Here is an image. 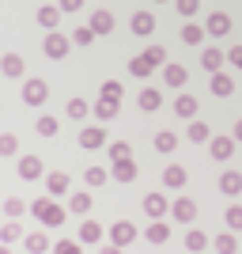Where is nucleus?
<instances>
[{
  "label": "nucleus",
  "instance_id": "1",
  "mask_svg": "<svg viewBox=\"0 0 242 254\" xmlns=\"http://www.w3.org/2000/svg\"><path fill=\"white\" fill-rule=\"evenodd\" d=\"M31 212H34V220L42 224V228H61L64 220H68V209L64 205H57V197H38V201H31Z\"/></svg>",
  "mask_w": 242,
  "mask_h": 254
},
{
  "label": "nucleus",
  "instance_id": "2",
  "mask_svg": "<svg viewBox=\"0 0 242 254\" xmlns=\"http://www.w3.org/2000/svg\"><path fill=\"white\" fill-rule=\"evenodd\" d=\"M68 50H72V34L46 31V38H42V53L49 57V61H64V57H68Z\"/></svg>",
  "mask_w": 242,
  "mask_h": 254
},
{
  "label": "nucleus",
  "instance_id": "3",
  "mask_svg": "<svg viewBox=\"0 0 242 254\" xmlns=\"http://www.w3.org/2000/svg\"><path fill=\"white\" fill-rule=\"evenodd\" d=\"M46 99H49V84L38 80V76H31V80L23 84V103H27V106H42Z\"/></svg>",
  "mask_w": 242,
  "mask_h": 254
},
{
  "label": "nucleus",
  "instance_id": "4",
  "mask_svg": "<svg viewBox=\"0 0 242 254\" xmlns=\"http://www.w3.org/2000/svg\"><path fill=\"white\" fill-rule=\"evenodd\" d=\"M19 179L23 182H38V179H46V167H42V159L34 156V152H27V156H19Z\"/></svg>",
  "mask_w": 242,
  "mask_h": 254
},
{
  "label": "nucleus",
  "instance_id": "5",
  "mask_svg": "<svg viewBox=\"0 0 242 254\" xmlns=\"http://www.w3.org/2000/svg\"><path fill=\"white\" fill-rule=\"evenodd\" d=\"M144 212L151 216V220H163V216L170 212L167 193H163V190H151V193H144Z\"/></svg>",
  "mask_w": 242,
  "mask_h": 254
},
{
  "label": "nucleus",
  "instance_id": "6",
  "mask_svg": "<svg viewBox=\"0 0 242 254\" xmlns=\"http://www.w3.org/2000/svg\"><path fill=\"white\" fill-rule=\"evenodd\" d=\"M110 140H106V129L102 126H84L80 129V148L84 152H95V148H106Z\"/></svg>",
  "mask_w": 242,
  "mask_h": 254
},
{
  "label": "nucleus",
  "instance_id": "7",
  "mask_svg": "<svg viewBox=\"0 0 242 254\" xmlns=\"http://www.w3.org/2000/svg\"><path fill=\"white\" fill-rule=\"evenodd\" d=\"M87 27H91L95 34H114L117 19H114V11H110V8H95V11H91V19H87Z\"/></svg>",
  "mask_w": 242,
  "mask_h": 254
},
{
  "label": "nucleus",
  "instance_id": "8",
  "mask_svg": "<svg viewBox=\"0 0 242 254\" xmlns=\"http://www.w3.org/2000/svg\"><path fill=\"white\" fill-rule=\"evenodd\" d=\"M61 4H42V8L34 11V19H38V27H42V31H57V27H61Z\"/></svg>",
  "mask_w": 242,
  "mask_h": 254
},
{
  "label": "nucleus",
  "instance_id": "9",
  "mask_svg": "<svg viewBox=\"0 0 242 254\" xmlns=\"http://www.w3.org/2000/svg\"><path fill=\"white\" fill-rule=\"evenodd\" d=\"M204 31H208L212 38H223V34L235 31V23H231V15H227V11H212L208 19H204Z\"/></svg>",
  "mask_w": 242,
  "mask_h": 254
},
{
  "label": "nucleus",
  "instance_id": "10",
  "mask_svg": "<svg viewBox=\"0 0 242 254\" xmlns=\"http://www.w3.org/2000/svg\"><path fill=\"white\" fill-rule=\"evenodd\" d=\"M186 80H190V68L182 61H167L163 64V84L167 87H186Z\"/></svg>",
  "mask_w": 242,
  "mask_h": 254
},
{
  "label": "nucleus",
  "instance_id": "11",
  "mask_svg": "<svg viewBox=\"0 0 242 254\" xmlns=\"http://www.w3.org/2000/svg\"><path fill=\"white\" fill-rule=\"evenodd\" d=\"M235 144H239L235 137H212V140H208V156L220 159V163H227V159L235 156Z\"/></svg>",
  "mask_w": 242,
  "mask_h": 254
},
{
  "label": "nucleus",
  "instance_id": "12",
  "mask_svg": "<svg viewBox=\"0 0 242 254\" xmlns=\"http://www.w3.org/2000/svg\"><path fill=\"white\" fill-rule=\"evenodd\" d=\"M133 239H137V224H133V220H117V224H110V243L129 247Z\"/></svg>",
  "mask_w": 242,
  "mask_h": 254
},
{
  "label": "nucleus",
  "instance_id": "13",
  "mask_svg": "<svg viewBox=\"0 0 242 254\" xmlns=\"http://www.w3.org/2000/svg\"><path fill=\"white\" fill-rule=\"evenodd\" d=\"M170 216H174V224H193V220H197V201L178 197V201L170 205Z\"/></svg>",
  "mask_w": 242,
  "mask_h": 254
},
{
  "label": "nucleus",
  "instance_id": "14",
  "mask_svg": "<svg viewBox=\"0 0 242 254\" xmlns=\"http://www.w3.org/2000/svg\"><path fill=\"white\" fill-rule=\"evenodd\" d=\"M129 31L137 34V38H147V34H155V15H151V11H137V15L129 19Z\"/></svg>",
  "mask_w": 242,
  "mask_h": 254
},
{
  "label": "nucleus",
  "instance_id": "15",
  "mask_svg": "<svg viewBox=\"0 0 242 254\" xmlns=\"http://www.w3.org/2000/svg\"><path fill=\"white\" fill-rule=\"evenodd\" d=\"M68 186H72V182H68L64 171H49V175H46V193H49V197H64Z\"/></svg>",
  "mask_w": 242,
  "mask_h": 254
},
{
  "label": "nucleus",
  "instance_id": "16",
  "mask_svg": "<svg viewBox=\"0 0 242 254\" xmlns=\"http://www.w3.org/2000/svg\"><path fill=\"white\" fill-rule=\"evenodd\" d=\"M200 64H204V72H208V76H216V72H223V64H227V53L216 50V46H208V50H204V57H200Z\"/></svg>",
  "mask_w": 242,
  "mask_h": 254
},
{
  "label": "nucleus",
  "instance_id": "17",
  "mask_svg": "<svg viewBox=\"0 0 242 254\" xmlns=\"http://www.w3.org/2000/svg\"><path fill=\"white\" fill-rule=\"evenodd\" d=\"M23 68H27V61H23L19 53H4V57H0V72L8 76V80H19Z\"/></svg>",
  "mask_w": 242,
  "mask_h": 254
},
{
  "label": "nucleus",
  "instance_id": "18",
  "mask_svg": "<svg viewBox=\"0 0 242 254\" xmlns=\"http://www.w3.org/2000/svg\"><path fill=\"white\" fill-rule=\"evenodd\" d=\"M220 193L239 197V193H242V171H223V175H220Z\"/></svg>",
  "mask_w": 242,
  "mask_h": 254
},
{
  "label": "nucleus",
  "instance_id": "19",
  "mask_svg": "<svg viewBox=\"0 0 242 254\" xmlns=\"http://www.w3.org/2000/svg\"><path fill=\"white\" fill-rule=\"evenodd\" d=\"M186 179H190V175H186V167H182V163H170V167L163 171V186H167V190H182V186H186Z\"/></svg>",
  "mask_w": 242,
  "mask_h": 254
},
{
  "label": "nucleus",
  "instance_id": "20",
  "mask_svg": "<svg viewBox=\"0 0 242 254\" xmlns=\"http://www.w3.org/2000/svg\"><path fill=\"white\" fill-rule=\"evenodd\" d=\"M102 235H106V232H102V224H98V220H87V216L80 220V235H76L80 243H98Z\"/></svg>",
  "mask_w": 242,
  "mask_h": 254
},
{
  "label": "nucleus",
  "instance_id": "21",
  "mask_svg": "<svg viewBox=\"0 0 242 254\" xmlns=\"http://www.w3.org/2000/svg\"><path fill=\"white\" fill-rule=\"evenodd\" d=\"M137 106H140V110H144V114H151V110H159V106H163V91H155V87H144V91H140V95H137Z\"/></svg>",
  "mask_w": 242,
  "mask_h": 254
},
{
  "label": "nucleus",
  "instance_id": "22",
  "mask_svg": "<svg viewBox=\"0 0 242 254\" xmlns=\"http://www.w3.org/2000/svg\"><path fill=\"white\" fill-rule=\"evenodd\" d=\"M64 114L72 118V122H84L87 114H95V106L87 103V99H80V95H76V99H68V106H64Z\"/></svg>",
  "mask_w": 242,
  "mask_h": 254
},
{
  "label": "nucleus",
  "instance_id": "23",
  "mask_svg": "<svg viewBox=\"0 0 242 254\" xmlns=\"http://www.w3.org/2000/svg\"><path fill=\"white\" fill-rule=\"evenodd\" d=\"M110 179L114 182H133L137 179V163H133V159H117L114 167H110Z\"/></svg>",
  "mask_w": 242,
  "mask_h": 254
},
{
  "label": "nucleus",
  "instance_id": "24",
  "mask_svg": "<svg viewBox=\"0 0 242 254\" xmlns=\"http://www.w3.org/2000/svg\"><path fill=\"white\" fill-rule=\"evenodd\" d=\"M23 247H27L31 254H46V251H49V235H46V232H27V235H23Z\"/></svg>",
  "mask_w": 242,
  "mask_h": 254
},
{
  "label": "nucleus",
  "instance_id": "25",
  "mask_svg": "<svg viewBox=\"0 0 242 254\" xmlns=\"http://www.w3.org/2000/svg\"><path fill=\"white\" fill-rule=\"evenodd\" d=\"M174 114L186 118V122H193V118H197V95H178L174 99Z\"/></svg>",
  "mask_w": 242,
  "mask_h": 254
},
{
  "label": "nucleus",
  "instance_id": "26",
  "mask_svg": "<svg viewBox=\"0 0 242 254\" xmlns=\"http://www.w3.org/2000/svg\"><path fill=\"white\" fill-rule=\"evenodd\" d=\"M117 110H121L117 99H102V95H98V103H95V118H98V122H114Z\"/></svg>",
  "mask_w": 242,
  "mask_h": 254
},
{
  "label": "nucleus",
  "instance_id": "27",
  "mask_svg": "<svg viewBox=\"0 0 242 254\" xmlns=\"http://www.w3.org/2000/svg\"><path fill=\"white\" fill-rule=\"evenodd\" d=\"M144 239H147V243H167V239H170V224L167 220H151V224H147V232H144Z\"/></svg>",
  "mask_w": 242,
  "mask_h": 254
},
{
  "label": "nucleus",
  "instance_id": "28",
  "mask_svg": "<svg viewBox=\"0 0 242 254\" xmlns=\"http://www.w3.org/2000/svg\"><path fill=\"white\" fill-rule=\"evenodd\" d=\"M208 91H212V95H220V99H227L235 91V80L227 72H216V76H212V84H208Z\"/></svg>",
  "mask_w": 242,
  "mask_h": 254
},
{
  "label": "nucleus",
  "instance_id": "29",
  "mask_svg": "<svg viewBox=\"0 0 242 254\" xmlns=\"http://www.w3.org/2000/svg\"><path fill=\"white\" fill-rule=\"evenodd\" d=\"M186 137H190L193 144H204V140H212V126H208V122H197V118H193L190 129H186Z\"/></svg>",
  "mask_w": 242,
  "mask_h": 254
},
{
  "label": "nucleus",
  "instance_id": "30",
  "mask_svg": "<svg viewBox=\"0 0 242 254\" xmlns=\"http://www.w3.org/2000/svg\"><path fill=\"white\" fill-rule=\"evenodd\" d=\"M208 243H212V239L200 232V228H190V232H186V251H190V254H200Z\"/></svg>",
  "mask_w": 242,
  "mask_h": 254
},
{
  "label": "nucleus",
  "instance_id": "31",
  "mask_svg": "<svg viewBox=\"0 0 242 254\" xmlns=\"http://www.w3.org/2000/svg\"><path fill=\"white\" fill-rule=\"evenodd\" d=\"M34 133H38V137H57V133H61V122H57L53 114H42L38 122H34Z\"/></svg>",
  "mask_w": 242,
  "mask_h": 254
},
{
  "label": "nucleus",
  "instance_id": "32",
  "mask_svg": "<svg viewBox=\"0 0 242 254\" xmlns=\"http://www.w3.org/2000/svg\"><path fill=\"white\" fill-rule=\"evenodd\" d=\"M129 72H133V76H137V80H147V76H151V72H155V64H151V61H147V57H144V53H137V57H133V61H129Z\"/></svg>",
  "mask_w": 242,
  "mask_h": 254
},
{
  "label": "nucleus",
  "instance_id": "33",
  "mask_svg": "<svg viewBox=\"0 0 242 254\" xmlns=\"http://www.w3.org/2000/svg\"><path fill=\"white\" fill-rule=\"evenodd\" d=\"M68 212H80V216H87V212H91V193H87V190H76L72 197H68Z\"/></svg>",
  "mask_w": 242,
  "mask_h": 254
},
{
  "label": "nucleus",
  "instance_id": "34",
  "mask_svg": "<svg viewBox=\"0 0 242 254\" xmlns=\"http://www.w3.org/2000/svg\"><path fill=\"white\" fill-rule=\"evenodd\" d=\"M239 232H223V235H216L212 239V247H216V254H235L239 251V239H235Z\"/></svg>",
  "mask_w": 242,
  "mask_h": 254
},
{
  "label": "nucleus",
  "instance_id": "35",
  "mask_svg": "<svg viewBox=\"0 0 242 254\" xmlns=\"http://www.w3.org/2000/svg\"><path fill=\"white\" fill-rule=\"evenodd\" d=\"M204 34H208V31H204L200 23H186V27H182V42H186V46H200V42H204Z\"/></svg>",
  "mask_w": 242,
  "mask_h": 254
},
{
  "label": "nucleus",
  "instance_id": "36",
  "mask_svg": "<svg viewBox=\"0 0 242 254\" xmlns=\"http://www.w3.org/2000/svg\"><path fill=\"white\" fill-rule=\"evenodd\" d=\"M174 148H178V133L159 129V133H155V152H174Z\"/></svg>",
  "mask_w": 242,
  "mask_h": 254
},
{
  "label": "nucleus",
  "instance_id": "37",
  "mask_svg": "<svg viewBox=\"0 0 242 254\" xmlns=\"http://www.w3.org/2000/svg\"><path fill=\"white\" fill-rule=\"evenodd\" d=\"M0 209H4V216H8V220H19L31 205H23V197H4V205H0Z\"/></svg>",
  "mask_w": 242,
  "mask_h": 254
},
{
  "label": "nucleus",
  "instance_id": "38",
  "mask_svg": "<svg viewBox=\"0 0 242 254\" xmlns=\"http://www.w3.org/2000/svg\"><path fill=\"white\" fill-rule=\"evenodd\" d=\"M19 239H23V224L19 220H8L0 228V243H19Z\"/></svg>",
  "mask_w": 242,
  "mask_h": 254
},
{
  "label": "nucleus",
  "instance_id": "39",
  "mask_svg": "<svg viewBox=\"0 0 242 254\" xmlns=\"http://www.w3.org/2000/svg\"><path fill=\"white\" fill-rule=\"evenodd\" d=\"M95 38H98V34L91 31V27H76V31H72V46H80V50H87Z\"/></svg>",
  "mask_w": 242,
  "mask_h": 254
},
{
  "label": "nucleus",
  "instance_id": "40",
  "mask_svg": "<svg viewBox=\"0 0 242 254\" xmlns=\"http://www.w3.org/2000/svg\"><path fill=\"white\" fill-rule=\"evenodd\" d=\"M223 224H227V232H242V205H231L223 212Z\"/></svg>",
  "mask_w": 242,
  "mask_h": 254
},
{
  "label": "nucleus",
  "instance_id": "41",
  "mask_svg": "<svg viewBox=\"0 0 242 254\" xmlns=\"http://www.w3.org/2000/svg\"><path fill=\"white\" fill-rule=\"evenodd\" d=\"M106 179H110V171H106V167H87L84 171V182H87V186H106Z\"/></svg>",
  "mask_w": 242,
  "mask_h": 254
},
{
  "label": "nucleus",
  "instance_id": "42",
  "mask_svg": "<svg viewBox=\"0 0 242 254\" xmlns=\"http://www.w3.org/2000/svg\"><path fill=\"white\" fill-rule=\"evenodd\" d=\"M106 148H110V159H133V148H129V140H114V144H106Z\"/></svg>",
  "mask_w": 242,
  "mask_h": 254
},
{
  "label": "nucleus",
  "instance_id": "43",
  "mask_svg": "<svg viewBox=\"0 0 242 254\" xmlns=\"http://www.w3.org/2000/svg\"><path fill=\"white\" fill-rule=\"evenodd\" d=\"M53 254H84V247H80V239H57Z\"/></svg>",
  "mask_w": 242,
  "mask_h": 254
},
{
  "label": "nucleus",
  "instance_id": "44",
  "mask_svg": "<svg viewBox=\"0 0 242 254\" xmlns=\"http://www.w3.org/2000/svg\"><path fill=\"white\" fill-rule=\"evenodd\" d=\"M19 152V137L15 133H0V156H15Z\"/></svg>",
  "mask_w": 242,
  "mask_h": 254
},
{
  "label": "nucleus",
  "instance_id": "45",
  "mask_svg": "<svg viewBox=\"0 0 242 254\" xmlns=\"http://www.w3.org/2000/svg\"><path fill=\"white\" fill-rule=\"evenodd\" d=\"M98 95H102V99H117V103H121V95H125V87L117 84V80H106V84L98 87Z\"/></svg>",
  "mask_w": 242,
  "mask_h": 254
},
{
  "label": "nucleus",
  "instance_id": "46",
  "mask_svg": "<svg viewBox=\"0 0 242 254\" xmlns=\"http://www.w3.org/2000/svg\"><path fill=\"white\" fill-rule=\"evenodd\" d=\"M144 57H147L151 64H155V68H163V64H167V50H163V46H147V50H144Z\"/></svg>",
  "mask_w": 242,
  "mask_h": 254
},
{
  "label": "nucleus",
  "instance_id": "47",
  "mask_svg": "<svg viewBox=\"0 0 242 254\" xmlns=\"http://www.w3.org/2000/svg\"><path fill=\"white\" fill-rule=\"evenodd\" d=\"M174 8H178V15H186V19H193L200 11V0H174Z\"/></svg>",
  "mask_w": 242,
  "mask_h": 254
},
{
  "label": "nucleus",
  "instance_id": "48",
  "mask_svg": "<svg viewBox=\"0 0 242 254\" xmlns=\"http://www.w3.org/2000/svg\"><path fill=\"white\" fill-rule=\"evenodd\" d=\"M227 61H231V64H235V68H239V72H242V46H235V50H231V53H227Z\"/></svg>",
  "mask_w": 242,
  "mask_h": 254
},
{
  "label": "nucleus",
  "instance_id": "49",
  "mask_svg": "<svg viewBox=\"0 0 242 254\" xmlns=\"http://www.w3.org/2000/svg\"><path fill=\"white\" fill-rule=\"evenodd\" d=\"M57 4H61V11H80L84 8V0H57Z\"/></svg>",
  "mask_w": 242,
  "mask_h": 254
},
{
  "label": "nucleus",
  "instance_id": "50",
  "mask_svg": "<svg viewBox=\"0 0 242 254\" xmlns=\"http://www.w3.org/2000/svg\"><path fill=\"white\" fill-rule=\"evenodd\" d=\"M121 251H125V247H117V243H102L98 247V254H121Z\"/></svg>",
  "mask_w": 242,
  "mask_h": 254
},
{
  "label": "nucleus",
  "instance_id": "51",
  "mask_svg": "<svg viewBox=\"0 0 242 254\" xmlns=\"http://www.w3.org/2000/svg\"><path fill=\"white\" fill-rule=\"evenodd\" d=\"M231 137H235V140H239V144H242V118H239V122H235V133H231Z\"/></svg>",
  "mask_w": 242,
  "mask_h": 254
},
{
  "label": "nucleus",
  "instance_id": "52",
  "mask_svg": "<svg viewBox=\"0 0 242 254\" xmlns=\"http://www.w3.org/2000/svg\"><path fill=\"white\" fill-rule=\"evenodd\" d=\"M0 254H11V247H8V243H0Z\"/></svg>",
  "mask_w": 242,
  "mask_h": 254
},
{
  "label": "nucleus",
  "instance_id": "53",
  "mask_svg": "<svg viewBox=\"0 0 242 254\" xmlns=\"http://www.w3.org/2000/svg\"><path fill=\"white\" fill-rule=\"evenodd\" d=\"M155 4H167V0H155Z\"/></svg>",
  "mask_w": 242,
  "mask_h": 254
}]
</instances>
